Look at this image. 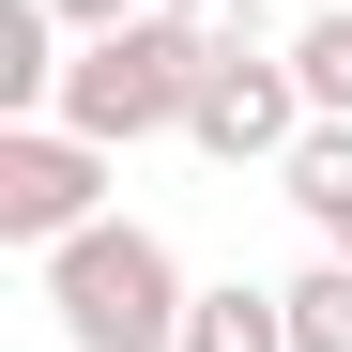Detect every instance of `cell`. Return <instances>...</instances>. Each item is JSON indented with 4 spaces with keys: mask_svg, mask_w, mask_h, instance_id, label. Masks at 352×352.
<instances>
[{
    "mask_svg": "<svg viewBox=\"0 0 352 352\" xmlns=\"http://www.w3.org/2000/svg\"><path fill=\"white\" fill-rule=\"evenodd\" d=\"M199 62H214V46L168 16V0H153V16H123V31H77L62 107H46V123H77V138H107V153H138V138H184Z\"/></svg>",
    "mask_w": 352,
    "mask_h": 352,
    "instance_id": "cell-2",
    "label": "cell"
},
{
    "mask_svg": "<svg viewBox=\"0 0 352 352\" xmlns=\"http://www.w3.org/2000/svg\"><path fill=\"white\" fill-rule=\"evenodd\" d=\"M123 16H153V0H62V31H123Z\"/></svg>",
    "mask_w": 352,
    "mask_h": 352,
    "instance_id": "cell-9",
    "label": "cell"
},
{
    "mask_svg": "<svg viewBox=\"0 0 352 352\" xmlns=\"http://www.w3.org/2000/svg\"><path fill=\"white\" fill-rule=\"evenodd\" d=\"M276 291H291V352H352V261H337V245H322L307 276H276Z\"/></svg>",
    "mask_w": 352,
    "mask_h": 352,
    "instance_id": "cell-7",
    "label": "cell"
},
{
    "mask_svg": "<svg viewBox=\"0 0 352 352\" xmlns=\"http://www.w3.org/2000/svg\"><path fill=\"white\" fill-rule=\"evenodd\" d=\"M107 214V138L77 123H0V245H77V230Z\"/></svg>",
    "mask_w": 352,
    "mask_h": 352,
    "instance_id": "cell-4",
    "label": "cell"
},
{
    "mask_svg": "<svg viewBox=\"0 0 352 352\" xmlns=\"http://www.w3.org/2000/svg\"><path fill=\"white\" fill-rule=\"evenodd\" d=\"M184 352H291V291L276 276H214L184 307Z\"/></svg>",
    "mask_w": 352,
    "mask_h": 352,
    "instance_id": "cell-6",
    "label": "cell"
},
{
    "mask_svg": "<svg viewBox=\"0 0 352 352\" xmlns=\"http://www.w3.org/2000/svg\"><path fill=\"white\" fill-rule=\"evenodd\" d=\"M291 77H307V107H322V123H352V0L291 31Z\"/></svg>",
    "mask_w": 352,
    "mask_h": 352,
    "instance_id": "cell-8",
    "label": "cell"
},
{
    "mask_svg": "<svg viewBox=\"0 0 352 352\" xmlns=\"http://www.w3.org/2000/svg\"><path fill=\"white\" fill-rule=\"evenodd\" d=\"M322 107H307V77H291V46H261V31H230L214 62H199V107H184V138L214 153V168H291V138H307Z\"/></svg>",
    "mask_w": 352,
    "mask_h": 352,
    "instance_id": "cell-3",
    "label": "cell"
},
{
    "mask_svg": "<svg viewBox=\"0 0 352 352\" xmlns=\"http://www.w3.org/2000/svg\"><path fill=\"white\" fill-rule=\"evenodd\" d=\"M62 62H77L62 0H0V123H46L62 107Z\"/></svg>",
    "mask_w": 352,
    "mask_h": 352,
    "instance_id": "cell-5",
    "label": "cell"
},
{
    "mask_svg": "<svg viewBox=\"0 0 352 352\" xmlns=\"http://www.w3.org/2000/svg\"><path fill=\"white\" fill-rule=\"evenodd\" d=\"M184 307H199V276L168 261V230H138V214H92L77 245H46V322H62V352H184Z\"/></svg>",
    "mask_w": 352,
    "mask_h": 352,
    "instance_id": "cell-1",
    "label": "cell"
}]
</instances>
